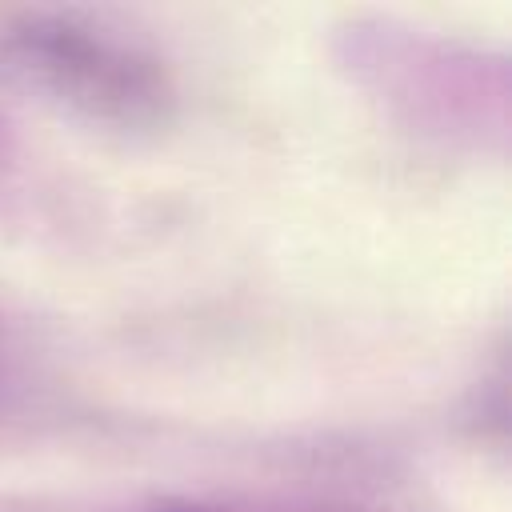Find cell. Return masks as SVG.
<instances>
[{"label":"cell","mask_w":512,"mask_h":512,"mask_svg":"<svg viewBox=\"0 0 512 512\" xmlns=\"http://www.w3.org/2000/svg\"><path fill=\"white\" fill-rule=\"evenodd\" d=\"M332 52L348 84L408 136L504 160L512 96L504 52L392 16L344 20Z\"/></svg>","instance_id":"1"},{"label":"cell","mask_w":512,"mask_h":512,"mask_svg":"<svg viewBox=\"0 0 512 512\" xmlns=\"http://www.w3.org/2000/svg\"><path fill=\"white\" fill-rule=\"evenodd\" d=\"M0 64L64 116L120 140H156L180 116L172 64L132 32L72 8L4 16Z\"/></svg>","instance_id":"2"},{"label":"cell","mask_w":512,"mask_h":512,"mask_svg":"<svg viewBox=\"0 0 512 512\" xmlns=\"http://www.w3.org/2000/svg\"><path fill=\"white\" fill-rule=\"evenodd\" d=\"M32 396H36L32 352H28L24 336L16 332V324L0 312V436L28 416Z\"/></svg>","instance_id":"3"},{"label":"cell","mask_w":512,"mask_h":512,"mask_svg":"<svg viewBox=\"0 0 512 512\" xmlns=\"http://www.w3.org/2000/svg\"><path fill=\"white\" fill-rule=\"evenodd\" d=\"M144 512H372L328 500H252V496H164Z\"/></svg>","instance_id":"4"}]
</instances>
